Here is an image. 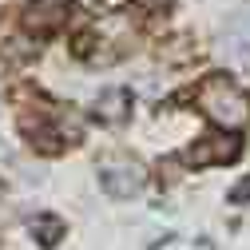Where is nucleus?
Wrapping results in <instances>:
<instances>
[{"label":"nucleus","mask_w":250,"mask_h":250,"mask_svg":"<svg viewBox=\"0 0 250 250\" xmlns=\"http://www.w3.org/2000/svg\"><path fill=\"white\" fill-rule=\"evenodd\" d=\"M195 104L210 123H218V127H227V131H238V127L250 123V96L223 72L207 76L195 87Z\"/></svg>","instance_id":"nucleus-1"},{"label":"nucleus","mask_w":250,"mask_h":250,"mask_svg":"<svg viewBox=\"0 0 250 250\" xmlns=\"http://www.w3.org/2000/svg\"><path fill=\"white\" fill-rule=\"evenodd\" d=\"M238 151H242V143L234 135H203V139H195L191 151H187V159H191L195 167H214V163L238 159Z\"/></svg>","instance_id":"nucleus-3"},{"label":"nucleus","mask_w":250,"mask_h":250,"mask_svg":"<svg viewBox=\"0 0 250 250\" xmlns=\"http://www.w3.org/2000/svg\"><path fill=\"white\" fill-rule=\"evenodd\" d=\"M107 4V0H76V8H83V12H100Z\"/></svg>","instance_id":"nucleus-11"},{"label":"nucleus","mask_w":250,"mask_h":250,"mask_svg":"<svg viewBox=\"0 0 250 250\" xmlns=\"http://www.w3.org/2000/svg\"><path fill=\"white\" fill-rule=\"evenodd\" d=\"M139 8H147V12H163V8H171L175 0H135Z\"/></svg>","instance_id":"nucleus-9"},{"label":"nucleus","mask_w":250,"mask_h":250,"mask_svg":"<svg viewBox=\"0 0 250 250\" xmlns=\"http://www.w3.org/2000/svg\"><path fill=\"white\" fill-rule=\"evenodd\" d=\"M230 36H250V16H238L230 24Z\"/></svg>","instance_id":"nucleus-10"},{"label":"nucleus","mask_w":250,"mask_h":250,"mask_svg":"<svg viewBox=\"0 0 250 250\" xmlns=\"http://www.w3.org/2000/svg\"><path fill=\"white\" fill-rule=\"evenodd\" d=\"M32 56H36L32 44H4V48H0V72H16V68L28 64Z\"/></svg>","instance_id":"nucleus-7"},{"label":"nucleus","mask_w":250,"mask_h":250,"mask_svg":"<svg viewBox=\"0 0 250 250\" xmlns=\"http://www.w3.org/2000/svg\"><path fill=\"white\" fill-rule=\"evenodd\" d=\"M100 187L111 199H135L147 187V171L139 163H107L100 167Z\"/></svg>","instance_id":"nucleus-2"},{"label":"nucleus","mask_w":250,"mask_h":250,"mask_svg":"<svg viewBox=\"0 0 250 250\" xmlns=\"http://www.w3.org/2000/svg\"><path fill=\"white\" fill-rule=\"evenodd\" d=\"M230 203H238V207H246V203H250V175H246V179L234 187V191H230Z\"/></svg>","instance_id":"nucleus-8"},{"label":"nucleus","mask_w":250,"mask_h":250,"mask_svg":"<svg viewBox=\"0 0 250 250\" xmlns=\"http://www.w3.org/2000/svg\"><path fill=\"white\" fill-rule=\"evenodd\" d=\"M64 234H68L64 223H60V218H52V214H44V218H36V223H32V238H36L40 246H56Z\"/></svg>","instance_id":"nucleus-6"},{"label":"nucleus","mask_w":250,"mask_h":250,"mask_svg":"<svg viewBox=\"0 0 250 250\" xmlns=\"http://www.w3.org/2000/svg\"><path fill=\"white\" fill-rule=\"evenodd\" d=\"M68 16V0H32L24 12V28L36 36H52Z\"/></svg>","instance_id":"nucleus-4"},{"label":"nucleus","mask_w":250,"mask_h":250,"mask_svg":"<svg viewBox=\"0 0 250 250\" xmlns=\"http://www.w3.org/2000/svg\"><path fill=\"white\" fill-rule=\"evenodd\" d=\"M127 111H131V96L123 87H111V91H104V96L96 100V119L100 123H111V127L127 119Z\"/></svg>","instance_id":"nucleus-5"}]
</instances>
